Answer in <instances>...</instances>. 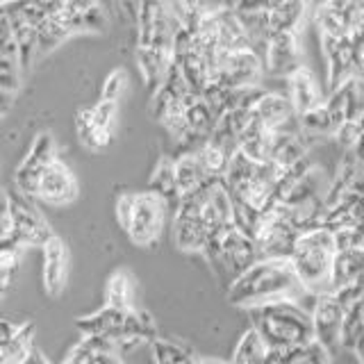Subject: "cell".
Segmentation results:
<instances>
[{"label": "cell", "mask_w": 364, "mask_h": 364, "mask_svg": "<svg viewBox=\"0 0 364 364\" xmlns=\"http://www.w3.org/2000/svg\"><path fill=\"white\" fill-rule=\"evenodd\" d=\"M305 296L310 294L303 287L291 257H259L228 284V301L242 310L280 301H303Z\"/></svg>", "instance_id": "cell-1"}, {"label": "cell", "mask_w": 364, "mask_h": 364, "mask_svg": "<svg viewBox=\"0 0 364 364\" xmlns=\"http://www.w3.org/2000/svg\"><path fill=\"white\" fill-rule=\"evenodd\" d=\"M339 253L337 235L326 225H316L299 235L291 250L294 269L310 296L335 291V259Z\"/></svg>", "instance_id": "cell-2"}, {"label": "cell", "mask_w": 364, "mask_h": 364, "mask_svg": "<svg viewBox=\"0 0 364 364\" xmlns=\"http://www.w3.org/2000/svg\"><path fill=\"white\" fill-rule=\"evenodd\" d=\"M246 312L271 348H303L314 341L312 310H305L301 301L257 305Z\"/></svg>", "instance_id": "cell-3"}, {"label": "cell", "mask_w": 364, "mask_h": 364, "mask_svg": "<svg viewBox=\"0 0 364 364\" xmlns=\"http://www.w3.org/2000/svg\"><path fill=\"white\" fill-rule=\"evenodd\" d=\"M75 328L87 337H100L114 346L153 344L157 339V326L146 310H121L114 305H102L98 312L75 318Z\"/></svg>", "instance_id": "cell-4"}, {"label": "cell", "mask_w": 364, "mask_h": 364, "mask_svg": "<svg viewBox=\"0 0 364 364\" xmlns=\"http://www.w3.org/2000/svg\"><path fill=\"white\" fill-rule=\"evenodd\" d=\"M203 255L212 264L216 276H228V284L259 259L255 239L237 225L212 237Z\"/></svg>", "instance_id": "cell-5"}, {"label": "cell", "mask_w": 364, "mask_h": 364, "mask_svg": "<svg viewBox=\"0 0 364 364\" xmlns=\"http://www.w3.org/2000/svg\"><path fill=\"white\" fill-rule=\"evenodd\" d=\"M166 212H171L168 203L159 196L157 191L146 189L134 193V205L130 212V219L125 223V235L130 237L134 246L141 248H153L164 230Z\"/></svg>", "instance_id": "cell-6"}, {"label": "cell", "mask_w": 364, "mask_h": 364, "mask_svg": "<svg viewBox=\"0 0 364 364\" xmlns=\"http://www.w3.org/2000/svg\"><path fill=\"white\" fill-rule=\"evenodd\" d=\"M3 200L9 205L11 219H14V242L11 244L43 246L55 235L50 223L46 221V216L32 205V198L23 196L21 191L18 193L5 191Z\"/></svg>", "instance_id": "cell-7"}, {"label": "cell", "mask_w": 364, "mask_h": 364, "mask_svg": "<svg viewBox=\"0 0 364 364\" xmlns=\"http://www.w3.org/2000/svg\"><path fill=\"white\" fill-rule=\"evenodd\" d=\"M312 321H314V339L321 341L330 353H337L344 346L346 307L335 291L314 296Z\"/></svg>", "instance_id": "cell-8"}, {"label": "cell", "mask_w": 364, "mask_h": 364, "mask_svg": "<svg viewBox=\"0 0 364 364\" xmlns=\"http://www.w3.org/2000/svg\"><path fill=\"white\" fill-rule=\"evenodd\" d=\"M55 159H57V146H55L53 134L41 132L34 136L28 155L23 157V162L14 171V185L23 196H28L32 200L37 198L39 180L43 176V171L48 168V164L55 162Z\"/></svg>", "instance_id": "cell-9"}, {"label": "cell", "mask_w": 364, "mask_h": 364, "mask_svg": "<svg viewBox=\"0 0 364 364\" xmlns=\"http://www.w3.org/2000/svg\"><path fill=\"white\" fill-rule=\"evenodd\" d=\"M55 18L71 37L80 32H105L109 26L107 11L98 0H64V5L55 11Z\"/></svg>", "instance_id": "cell-10"}, {"label": "cell", "mask_w": 364, "mask_h": 364, "mask_svg": "<svg viewBox=\"0 0 364 364\" xmlns=\"http://www.w3.org/2000/svg\"><path fill=\"white\" fill-rule=\"evenodd\" d=\"M75 198H77V180L73 176V171L57 157L55 162L48 164V168L43 171V176L39 180L37 200L62 208V205L73 203Z\"/></svg>", "instance_id": "cell-11"}, {"label": "cell", "mask_w": 364, "mask_h": 364, "mask_svg": "<svg viewBox=\"0 0 364 364\" xmlns=\"http://www.w3.org/2000/svg\"><path fill=\"white\" fill-rule=\"evenodd\" d=\"M264 66L273 75L287 77L291 75L301 64V43H299V32H276L269 37L267 43V55H264Z\"/></svg>", "instance_id": "cell-12"}, {"label": "cell", "mask_w": 364, "mask_h": 364, "mask_svg": "<svg viewBox=\"0 0 364 364\" xmlns=\"http://www.w3.org/2000/svg\"><path fill=\"white\" fill-rule=\"evenodd\" d=\"M43 250V287L50 299H60L68 282V248L64 239L53 235L41 246Z\"/></svg>", "instance_id": "cell-13"}, {"label": "cell", "mask_w": 364, "mask_h": 364, "mask_svg": "<svg viewBox=\"0 0 364 364\" xmlns=\"http://www.w3.org/2000/svg\"><path fill=\"white\" fill-rule=\"evenodd\" d=\"M34 346V323H0V364H21Z\"/></svg>", "instance_id": "cell-14"}, {"label": "cell", "mask_w": 364, "mask_h": 364, "mask_svg": "<svg viewBox=\"0 0 364 364\" xmlns=\"http://www.w3.org/2000/svg\"><path fill=\"white\" fill-rule=\"evenodd\" d=\"M284 80H287V96L291 98L294 109L299 117L326 102L321 87H318L314 73L307 66H299L291 75H287Z\"/></svg>", "instance_id": "cell-15"}, {"label": "cell", "mask_w": 364, "mask_h": 364, "mask_svg": "<svg viewBox=\"0 0 364 364\" xmlns=\"http://www.w3.org/2000/svg\"><path fill=\"white\" fill-rule=\"evenodd\" d=\"M176 180H178V191L182 198L200 189L208 180H212L205 173L196 148H187V151H182V155L176 157Z\"/></svg>", "instance_id": "cell-16"}, {"label": "cell", "mask_w": 364, "mask_h": 364, "mask_svg": "<svg viewBox=\"0 0 364 364\" xmlns=\"http://www.w3.org/2000/svg\"><path fill=\"white\" fill-rule=\"evenodd\" d=\"M148 189L157 191L159 196H162L168 203L171 212L178 210L182 196H180V191H178V180H176V159H171L166 155H162V157L157 159Z\"/></svg>", "instance_id": "cell-17"}, {"label": "cell", "mask_w": 364, "mask_h": 364, "mask_svg": "<svg viewBox=\"0 0 364 364\" xmlns=\"http://www.w3.org/2000/svg\"><path fill=\"white\" fill-rule=\"evenodd\" d=\"M269 350L271 346L267 344V339L259 335V330L255 326H250L246 333L239 337L230 362L232 364H264Z\"/></svg>", "instance_id": "cell-18"}, {"label": "cell", "mask_w": 364, "mask_h": 364, "mask_svg": "<svg viewBox=\"0 0 364 364\" xmlns=\"http://www.w3.org/2000/svg\"><path fill=\"white\" fill-rule=\"evenodd\" d=\"M307 0H284L273 11H269L271 18V34L276 32H301V26L305 21Z\"/></svg>", "instance_id": "cell-19"}, {"label": "cell", "mask_w": 364, "mask_h": 364, "mask_svg": "<svg viewBox=\"0 0 364 364\" xmlns=\"http://www.w3.org/2000/svg\"><path fill=\"white\" fill-rule=\"evenodd\" d=\"M105 303L121 307V310H132L134 307V278L128 269H119L112 273L105 289Z\"/></svg>", "instance_id": "cell-20"}, {"label": "cell", "mask_w": 364, "mask_h": 364, "mask_svg": "<svg viewBox=\"0 0 364 364\" xmlns=\"http://www.w3.org/2000/svg\"><path fill=\"white\" fill-rule=\"evenodd\" d=\"M196 153H198V159H200V164H203V168H205V173H208L210 178H219V180L225 178L232 155L228 153L223 146L214 144L212 139H205V141L196 148Z\"/></svg>", "instance_id": "cell-21"}, {"label": "cell", "mask_w": 364, "mask_h": 364, "mask_svg": "<svg viewBox=\"0 0 364 364\" xmlns=\"http://www.w3.org/2000/svg\"><path fill=\"white\" fill-rule=\"evenodd\" d=\"M155 364H200V358L193 355V350L178 344L171 339H155L153 341Z\"/></svg>", "instance_id": "cell-22"}, {"label": "cell", "mask_w": 364, "mask_h": 364, "mask_svg": "<svg viewBox=\"0 0 364 364\" xmlns=\"http://www.w3.org/2000/svg\"><path fill=\"white\" fill-rule=\"evenodd\" d=\"M301 128L307 132V134H312V136H333L335 134V121L333 117H330V112L326 107V102L323 105H318L310 112H305L301 114Z\"/></svg>", "instance_id": "cell-23"}, {"label": "cell", "mask_w": 364, "mask_h": 364, "mask_svg": "<svg viewBox=\"0 0 364 364\" xmlns=\"http://www.w3.org/2000/svg\"><path fill=\"white\" fill-rule=\"evenodd\" d=\"M68 37H71V34H68V30L53 14L39 28V37H37V60H39L41 55H46V53H50L53 48H57V46H60L62 41H66Z\"/></svg>", "instance_id": "cell-24"}, {"label": "cell", "mask_w": 364, "mask_h": 364, "mask_svg": "<svg viewBox=\"0 0 364 364\" xmlns=\"http://www.w3.org/2000/svg\"><path fill=\"white\" fill-rule=\"evenodd\" d=\"M23 248L21 244H5L0 248V276H3V289L9 287L11 276L21 264V255H23Z\"/></svg>", "instance_id": "cell-25"}, {"label": "cell", "mask_w": 364, "mask_h": 364, "mask_svg": "<svg viewBox=\"0 0 364 364\" xmlns=\"http://www.w3.org/2000/svg\"><path fill=\"white\" fill-rule=\"evenodd\" d=\"M91 112H94L96 128L114 134V130H117V121H119V102L100 98V102H96V105L91 107Z\"/></svg>", "instance_id": "cell-26"}, {"label": "cell", "mask_w": 364, "mask_h": 364, "mask_svg": "<svg viewBox=\"0 0 364 364\" xmlns=\"http://www.w3.org/2000/svg\"><path fill=\"white\" fill-rule=\"evenodd\" d=\"M125 89H128V73L123 68H114V71L105 77V85H102V94L100 98L105 100H121Z\"/></svg>", "instance_id": "cell-27"}, {"label": "cell", "mask_w": 364, "mask_h": 364, "mask_svg": "<svg viewBox=\"0 0 364 364\" xmlns=\"http://www.w3.org/2000/svg\"><path fill=\"white\" fill-rule=\"evenodd\" d=\"M330 358H333V353H330L321 341L314 339L312 344H307L301 350L299 364H330Z\"/></svg>", "instance_id": "cell-28"}, {"label": "cell", "mask_w": 364, "mask_h": 364, "mask_svg": "<svg viewBox=\"0 0 364 364\" xmlns=\"http://www.w3.org/2000/svg\"><path fill=\"white\" fill-rule=\"evenodd\" d=\"M94 130H96V121H94V112H91V107L80 109V112H77V117H75V132H77V139L87 146L89 139H91V134H94Z\"/></svg>", "instance_id": "cell-29"}, {"label": "cell", "mask_w": 364, "mask_h": 364, "mask_svg": "<svg viewBox=\"0 0 364 364\" xmlns=\"http://www.w3.org/2000/svg\"><path fill=\"white\" fill-rule=\"evenodd\" d=\"M303 348H271L264 364H299Z\"/></svg>", "instance_id": "cell-30"}, {"label": "cell", "mask_w": 364, "mask_h": 364, "mask_svg": "<svg viewBox=\"0 0 364 364\" xmlns=\"http://www.w3.org/2000/svg\"><path fill=\"white\" fill-rule=\"evenodd\" d=\"M132 205H134V193H121V196L117 198V219H119L121 228H125V223H128Z\"/></svg>", "instance_id": "cell-31"}, {"label": "cell", "mask_w": 364, "mask_h": 364, "mask_svg": "<svg viewBox=\"0 0 364 364\" xmlns=\"http://www.w3.org/2000/svg\"><path fill=\"white\" fill-rule=\"evenodd\" d=\"M94 364H121L119 355H117V346L112 341H102L100 348L96 350Z\"/></svg>", "instance_id": "cell-32"}, {"label": "cell", "mask_w": 364, "mask_h": 364, "mask_svg": "<svg viewBox=\"0 0 364 364\" xmlns=\"http://www.w3.org/2000/svg\"><path fill=\"white\" fill-rule=\"evenodd\" d=\"M21 364H53L48 358H46V353L41 350V348H37V346H32L30 348V353L26 355V360H23Z\"/></svg>", "instance_id": "cell-33"}, {"label": "cell", "mask_w": 364, "mask_h": 364, "mask_svg": "<svg viewBox=\"0 0 364 364\" xmlns=\"http://www.w3.org/2000/svg\"><path fill=\"white\" fill-rule=\"evenodd\" d=\"M353 353L358 355V360H360V364H364V333L358 337V341H355V346H353Z\"/></svg>", "instance_id": "cell-34"}, {"label": "cell", "mask_w": 364, "mask_h": 364, "mask_svg": "<svg viewBox=\"0 0 364 364\" xmlns=\"http://www.w3.org/2000/svg\"><path fill=\"white\" fill-rule=\"evenodd\" d=\"M353 153L358 155V159H360V164L364 166V132H362V136H360V141L355 144V148H353Z\"/></svg>", "instance_id": "cell-35"}]
</instances>
